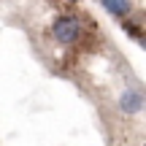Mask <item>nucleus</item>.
I'll return each instance as SVG.
<instances>
[{"mask_svg": "<svg viewBox=\"0 0 146 146\" xmlns=\"http://www.w3.org/2000/svg\"><path fill=\"white\" fill-rule=\"evenodd\" d=\"M81 35V22H78V16H57V19L52 22V38L60 43H73L76 38Z\"/></svg>", "mask_w": 146, "mask_h": 146, "instance_id": "obj_1", "label": "nucleus"}, {"mask_svg": "<svg viewBox=\"0 0 146 146\" xmlns=\"http://www.w3.org/2000/svg\"><path fill=\"white\" fill-rule=\"evenodd\" d=\"M119 108L125 111V114H138V111L143 108V95L138 92V89H125L119 98Z\"/></svg>", "mask_w": 146, "mask_h": 146, "instance_id": "obj_2", "label": "nucleus"}, {"mask_svg": "<svg viewBox=\"0 0 146 146\" xmlns=\"http://www.w3.org/2000/svg\"><path fill=\"white\" fill-rule=\"evenodd\" d=\"M103 3V8L108 11V14H114V16H127L130 14V0H100Z\"/></svg>", "mask_w": 146, "mask_h": 146, "instance_id": "obj_3", "label": "nucleus"}, {"mask_svg": "<svg viewBox=\"0 0 146 146\" xmlns=\"http://www.w3.org/2000/svg\"><path fill=\"white\" fill-rule=\"evenodd\" d=\"M125 30L130 33V35L135 38V41H141V27H135V25H130V22H125Z\"/></svg>", "mask_w": 146, "mask_h": 146, "instance_id": "obj_4", "label": "nucleus"}]
</instances>
